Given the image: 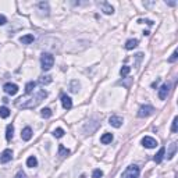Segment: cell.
<instances>
[{
	"instance_id": "1",
	"label": "cell",
	"mask_w": 178,
	"mask_h": 178,
	"mask_svg": "<svg viewBox=\"0 0 178 178\" xmlns=\"http://www.w3.org/2000/svg\"><path fill=\"white\" fill-rule=\"evenodd\" d=\"M46 96H47V92L44 91V89H38V91L35 92V95L28 93V95H25V96L20 97L16 102V106L18 109H34V107H36L42 100L46 99Z\"/></svg>"
},
{
	"instance_id": "2",
	"label": "cell",
	"mask_w": 178,
	"mask_h": 178,
	"mask_svg": "<svg viewBox=\"0 0 178 178\" xmlns=\"http://www.w3.org/2000/svg\"><path fill=\"white\" fill-rule=\"evenodd\" d=\"M139 173H141V170H139L138 166H128L123 171L121 178H139Z\"/></svg>"
},
{
	"instance_id": "3",
	"label": "cell",
	"mask_w": 178,
	"mask_h": 178,
	"mask_svg": "<svg viewBox=\"0 0 178 178\" xmlns=\"http://www.w3.org/2000/svg\"><path fill=\"white\" fill-rule=\"evenodd\" d=\"M40 64H42V68L44 71L50 70L54 64V57H53L50 53H43L42 57H40Z\"/></svg>"
},
{
	"instance_id": "4",
	"label": "cell",
	"mask_w": 178,
	"mask_h": 178,
	"mask_svg": "<svg viewBox=\"0 0 178 178\" xmlns=\"http://www.w3.org/2000/svg\"><path fill=\"white\" fill-rule=\"evenodd\" d=\"M153 113H155V109L152 107V106L149 105H145V106H141L138 110V117L143 118V117H149V115H152Z\"/></svg>"
},
{
	"instance_id": "5",
	"label": "cell",
	"mask_w": 178,
	"mask_h": 178,
	"mask_svg": "<svg viewBox=\"0 0 178 178\" xmlns=\"http://www.w3.org/2000/svg\"><path fill=\"white\" fill-rule=\"evenodd\" d=\"M142 145H143L145 148H148V149H153V148L157 146V141L155 138H152V136H145V138L142 139Z\"/></svg>"
},
{
	"instance_id": "6",
	"label": "cell",
	"mask_w": 178,
	"mask_h": 178,
	"mask_svg": "<svg viewBox=\"0 0 178 178\" xmlns=\"http://www.w3.org/2000/svg\"><path fill=\"white\" fill-rule=\"evenodd\" d=\"M3 91H4L7 95H11V96H14V95L18 92V87H17L16 84H11V82H8V84H4V87H3Z\"/></svg>"
},
{
	"instance_id": "7",
	"label": "cell",
	"mask_w": 178,
	"mask_h": 178,
	"mask_svg": "<svg viewBox=\"0 0 178 178\" xmlns=\"http://www.w3.org/2000/svg\"><path fill=\"white\" fill-rule=\"evenodd\" d=\"M109 123H110V125H113L114 128H120V127L123 125L124 120H123V117H120V115H111V117L109 118Z\"/></svg>"
},
{
	"instance_id": "8",
	"label": "cell",
	"mask_w": 178,
	"mask_h": 178,
	"mask_svg": "<svg viewBox=\"0 0 178 178\" xmlns=\"http://www.w3.org/2000/svg\"><path fill=\"white\" fill-rule=\"evenodd\" d=\"M168 92H170V85L168 84H163L159 89V97L160 100H166L168 96Z\"/></svg>"
},
{
	"instance_id": "9",
	"label": "cell",
	"mask_w": 178,
	"mask_h": 178,
	"mask_svg": "<svg viewBox=\"0 0 178 178\" xmlns=\"http://www.w3.org/2000/svg\"><path fill=\"white\" fill-rule=\"evenodd\" d=\"M11 159H13V152H11V149H6L4 152L2 153V156H0V162H2L3 164L8 163Z\"/></svg>"
},
{
	"instance_id": "10",
	"label": "cell",
	"mask_w": 178,
	"mask_h": 178,
	"mask_svg": "<svg viewBox=\"0 0 178 178\" xmlns=\"http://www.w3.org/2000/svg\"><path fill=\"white\" fill-rule=\"evenodd\" d=\"M61 105H63V107L66 109V110H70V109L73 107V100H71V97L67 96V95H61Z\"/></svg>"
},
{
	"instance_id": "11",
	"label": "cell",
	"mask_w": 178,
	"mask_h": 178,
	"mask_svg": "<svg viewBox=\"0 0 178 178\" xmlns=\"http://www.w3.org/2000/svg\"><path fill=\"white\" fill-rule=\"evenodd\" d=\"M99 6H100V8H102V11H103L105 14H113V13H114V8H113V6L109 4L107 2L99 3Z\"/></svg>"
},
{
	"instance_id": "12",
	"label": "cell",
	"mask_w": 178,
	"mask_h": 178,
	"mask_svg": "<svg viewBox=\"0 0 178 178\" xmlns=\"http://www.w3.org/2000/svg\"><path fill=\"white\" fill-rule=\"evenodd\" d=\"M21 138H22V141H29V139L32 138V129L29 128V127H25V128L22 129Z\"/></svg>"
},
{
	"instance_id": "13",
	"label": "cell",
	"mask_w": 178,
	"mask_h": 178,
	"mask_svg": "<svg viewBox=\"0 0 178 178\" xmlns=\"http://www.w3.org/2000/svg\"><path fill=\"white\" fill-rule=\"evenodd\" d=\"M164 153H166V148H160V150L156 153L155 159H153V160H155V163H157V164H159V163H162L163 159H164Z\"/></svg>"
},
{
	"instance_id": "14",
	"label": "cell",
	"mask_w": 178,
	"mask_h": 178,
	"mask_svg": "<svg viewBox=\"0 0 178 178\" xmlns=\"http://www.w3.org/2000/svg\"><path fill=\"white\" fill-rule=\"evenodd\" d=\"M113 141V134L110 132H106L102 135V138H100V142H102L103 145H107V143H111Z\"/></svg>"
},
{
	"instance_id": "15",
	"label": "cell",
	"mask_w": 178,
	"mask_h": 178,
	"mask_svg": "<svg viewBox=\"0 0 178 178\" xmlns=\"http://www.w3.org/2000/svg\"><path fill=\"white\" fill-rule=\"evenodd\" d=\"M35 40V38H34V35H24V36L20 38V42H21L22 44H29V43H32Z\"/></svg>"
},
{
	"instance_id": "16",
	"label": "cell",
	"mask_w": 178,
	"mask_h": 178,
	"mask_svg": "<svg viewBox=\"0 0 178 178\" xmlns=\"http://www.w3.org/2000/svg\"><path fill=\"white\" fill-rule=\"evenodd\" d=\"M13 136H14V127L11 125V124H8L7 129H6V139H7V141H11Z\"/></svg>"
},
{
	"instance_id": "17",
	"label": "cell",
	"mask_w": 178,
	"mask_h": 178,
	"mask_svg": "<svg viewBox=\"0 0 178 178\" xmlns=\"http://www.w3.org/2000/svg\"><path fill=\"white\" fill-rule=\"evenodd\" d=\"M138 39H129V40H127V43H125V49L127 50H132V49H135L136 46H138Z\"/></svg>"
},
{
	"instance_id": "18",
	"label": "cell",
	"mask_w": 178,
	"mask_h": 178,
	"mask_svg": "<svg viewBox=\"0 0 178 178\" xmlns=\"http://www.w3.org/2000/svg\"><path fill=\"white\" fill-rule=\"evenodd\" d=\"M70 150L67 148H64V145H59V156L60 157H66V156H70Z\"/></svg>"
},
{
	"instance_id": "19",
	"label": "cell",
	"mask_w": 178,
	"mask_h": 178,
	"mask_svg": "<svg viewBox=\"0 0 178 178\" xmlns=\"http://www.w3.org/2000/svg\"><path fill=\"white\" fill-rule=\"evenodd\" d=\"M176 152H177V143H176V142H173V143L170 145V149H168L167 159H173V156L176 155Z\"/></svg>"
},
{
	"instance_id": "20",
	"label": "cell",
	"mask_w": 178,
	"mask_h": 178,
	"mask_svg": "<svg viewBox=\"0 0 178 178\" xmlns=\"http://www.w3.org/2000/svg\"><path fill=\"white\" fill-rule=\"evenodd\" d=\"M26 166H28V167H31V168L36 167V166H38V160H36V157H35V156L28 157V160H26Z\"/></svg>"
},
{
	"instance_id": "21",
	"label": "cell",
	"mask_w": 178,
	"mask_h": 178,
	"mask_svg": "<svg viewBox=\"0 0 178 178\" xmlns=\"http://www.w3.org/2000/svg\"><path fill=\"white\" fill-rule=\"evenodd\" d=\"M52 110H50L49 107H44V109H42V110H40V115H42L43 118H50L52 117Z\"/></svg>"
},
{
	"instance_id": "22",
	"label": "cell",
	"mask_w": 178,
	"mask_h": 178,
	"mask_svg": "<svg viewBox=\"0 0 178 178\" xmlns=\"http://www.w3.org/2000/svg\"><path fill=\"white\" fill-rule=\"evenodd\" d=\"M8 115H10V110H8V107L2 106V107H0V117H2V118H7Z\"/></svg>"
},
{
	"instance_id": "23",
	"label": "cell",
	"mask_w": 178,
	"mask_h": 178,
	"mask_svg": "<svg viewBox=\"0 0 178 178\" xmlns=\"http://www.w3.org/2000/svg\"><path fill=\"white\" fill-rule=\"evenodd\" d=\"M35 87H36V84H35L34 81L28 82V84L25 85V92H26V95H28V93H32V92H34V89H35Z\"/></svg>"
},
{
	"instance_id": "24",
	"label": "cell",
	"mask_w": 178,
	"mask_h": 178,
	"mask_svg": "<svg viewBox=\"0 0 178 178\" xmlns=\"http://www.w3.org/2000/svg\"><path fill=\"white\" fill-rule=\"evenodd\" d=\"M53 79H52V77L50 75H44V77H40V79H39V82L42 85H47V84H50Z\"/></svg>"
},
{
	"instance_id": "25",
	"label": "cell",
	"mask_w": 178,
	"mask_h": 178,
	"mask_svg": "<svg viewBox=\"0 0 178 178\" xmlns=\"http://www.w3.org/2000/svg\"><path fill=\"white\" fill-rule=\"evenodd\" d=\"M129 71H131V67H128V66H124V67L120 70V75L124 78V77H127V75H128V74H129Z\"/></svg>"
},
{
	"instance_id": "26",
	"label": "cell",
	"mask_w": 178,
	"mask_h": 178,
	"mask_svg": "<svg viewBox=\"0 0 178 178\" xmlns=\"http://www.w3.org/2000/svg\"><path fill=\"white\" fill-rule=\"evenodd\" d=\"M39 8L43 11V13H46V14H49V4H47L46 2H42V3H39Z\"/></svg>"
},
{
	"instance_id": "27",
	"label": "cell",
	"mask_w": 178,
	"mask_h": 178,
	"mask_svg": "<svg viewBox=\"0 0 178 178\" xmlns=\"http://www.w3.org/2000/svg\"><path fill=\"white\" fill-rule=\"evenodd\" d=\"M103 177V171L99 170V168H96V170H93V173H92V178H102Z\"/></svg>"
},
{
	"instance_id": "28",
	"label": "cell",
	"mask_w": 178,
	"mask_h": 178,
	"mask_svg": "<svg viewBox=\"0 0 178 178\" xmlns=\"http://www.w3.org/2000/svg\"><path fill=\"white\" fill-rule=\"evenodd\" d=\"M178 117H174V120H173V125H171V132H174L176 134L178 131Z\"/></svg>"
},
{
	"instance_id": "29",
	"label": "cell",
	"mask_w": 178,
	"mask_h": 178,
	"mask_svg": "<svg viewBox=\"0 0 178 178\" xmlns=\"http://www.w3.org/2000/svg\"><path fill=\"white\" fill-rule=\"evenodd\" d=\"M53 135H54L56 138H61V136L64 135V129H63V128H57V129H54V131H53Z\"/></svg>"
},
{
	"instance_id": "30",
	"label": "cell",
	"mask_w": 178,
	"mask_h": 178,
	"mask_svg": "<svg viewBox=\"0 0 178 178\" xmlns=\"http://www.w3.org/2000/svg\"><path fill=\"white\" fill-rule=\"evenodd\" d=\"M78 88H79L78 81H73V82H71V87H70V91L71 92H77V91H78Z\"/></svg>"
},
{
	"instance_id": "31",
	"label": "cell",
	"mask_w": 178,
	"mask_h": 178,
	"mask_svg": "<svg viewBox=\"0 0 178 178\" xmlns=\"http://www.w3.org/2000/svg\"><path fill=\"white\" fill-rule=\"evenodd\" d=\"M177 57H178V52H177V50H176V52H174L173 54H171V57L168 59V63H174V61L177 60Z\"/></svg>"
},
{
	"instance_id": "32",
	"label": "cell",
	"mask_w": 178,
	"mask_h": 178,
	"mask_svg": "<svg viewBox=\"0 0 178 178\" xmlns=\"http://www.w3.org/2000/svg\"><path fill=\"white\" fill-rule=\"evenodd\" d=\"M6 22H7V18H6L4 16H2V14H0V25H4Z\"/></svg>"
},
{
	"instance_id": "33",
	"label": "cell",
	"mask_w": 178,
	"mask_h": 178,
	"mask_svg": "<svg viewBox=\"0 0 178 178\" xmlns=\"http://www.w3.org/2000/svg\"><path fill=\"white\" fill-rule=\"evenodd\" d=\"M16 178H26V174H25V173H22V171H20V173H17Z\"/></svg>"
}]
</instances>
